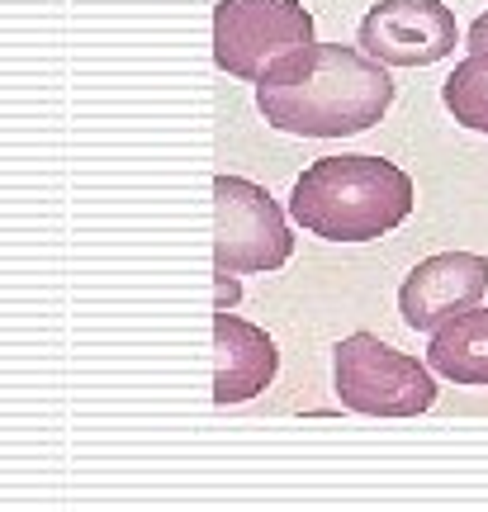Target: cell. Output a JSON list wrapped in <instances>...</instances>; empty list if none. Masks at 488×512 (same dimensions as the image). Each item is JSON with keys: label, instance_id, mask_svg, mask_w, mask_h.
I'll return each instance as SVG.
<instances>
[{"label": "cell", "instance_id": "cell-5", "mask_svg": "<svg viewBox=\"0 0 488 512\" xmlns=\"http://www.w3.org/2000/svg\"><path fill=\"white\" fill-rule=\"evenodd\" d=\"M299 48H313V15L299 0H218L214 62L228 76L261 81Z\"/></svg>", "mask_w": 488, "mask_h": 512}, {"label": "cell", "instance_id": "cell-6", "mask_svg": "<svg viewBox=\"0 0 488 512\" xmlns=\"http://www.w3.org/2000/svg\"><path fill=\"white\" fill-rule=\"evenodd\" d=\"M361 48L384 67H432L455 53V10L441 0H380L361 19Z\"/></svg>", "mask_w": 488, "mask_h": 512}, {"label": "cell", "instance_id": "cell-11", "mask_svg": "<svg viewBox=\"0 0 488 512\" xmlns=\"http://www.w3.org/2000/svg\"><path fill=\"white\" fill-rule=\"evenodd\" d=\"M479 48H488V10L470 24V53H479Z\"/></svg>", "mask_w": 488, "mask_h": 512}, {"label": "cell", "instance_id": "cell-3", "mask_svg": "<svg viewBox=\"0 0 488 512\" xmlns=\"http://www.w3.org/2000/svg\"><path fill=\"white\" fill-rule=\"evenodd\" d=\"M337 399L365 418H417L436 403V370L375 332H351L332 347Z\"/></svg>", "mask_w": 488, "mask_h": 512}, {"label": "cell", "instance_id": "cell-10", "mask_svg": "<svg viewBox=\"0 0 488 512\" xmlns=\"http://www.w3.org/2000/svg\"><path fill=\"white\" fill-rule=\"evenodd\" d=\"M441 100H446V110L460 128L488 133V48L455 62V72L441 86Z\"/></svg>", "mask_w": 488, "mask_h": 512}, {"label": "cell", "instance_id": "cell-4", "mask_svg": "<svg viewBox=\"0 0 488 512\" xmlns=\"http://www.w3.org/2000/svg\"><path fill=\"white\" fill-rule=\"evenodd\" d=\"M294 256L285 209L247 176H214V275L280 271Z\"/></svg>", "mask_w": 488, "mask_h": 512}, {"label": "cell", "instance_id": "cell-9", "mask_svg": "<svg viewBox=\"0 0 488 512\" xmlns=\"http://www.w3.org/2000/svg\"><path fill=\"white\" fill-rule=\"evenodd\" d=\"M427 366L465 389H488V309H470L432 332Z\"/></svg>", "mask_w": 488, "mask_h": 512}, {"label": "cell", "instance_id": "cell-1", "mask_svg": "<svg viewBox=\"0 0 488 512\" xmlns=\"http://www.w3.org/2000/svg\"><path fill=\"white\" fill-rule=\"evenodd\" d=\"M266 124L299 138H346L375 128L394 105V76L361 48L313 43L256 81Z\"/></svg>", "mask_w": 488, "mask_h": 512}, {"label": "cell", "instance_id": "cell-8", "mask_svg": "<svg viewBox=\"0 0 488 512\" xmlns=\"http://www.w3.org/2000/svg\"><path fill=\"white\" fill-rule=\"evenodd\" d=\"M280 370V351L266 328H256L233 309L214 313V403H247L261 389H271Z\"/></svg>", "mask_w": 488, "mask_h": 512}, {"label": "cell", "instance_id": "cell-7", "mask_svg": "<svg viewBox=\"0 0 488 512\" xmlns=\"http://www.w3.org/2000/svg\"><path fill=\"white\" fill-rule=\"evenodd\" d=\"M488 290V256L479 252H436L417 261L403 290H398V313L413 332H436L451 318L479 309Z\"/></svg>", "mask_w": 488, "mask_h": 512}, {"label": "cell", "instance_id": "cell-2", "mask_svg": "<svg viewBox=\"0 0 488 512\" xmlns=\"http://www.w3.org/2000/svg\"><path fill=\"white\" fill-rule=\"evenodd\" d=\"M417 204L413 176L403 166L365 152L318 157L290 190V219L323 242H375L408 223Z\"/></svg>", "mask_w": 488, "mask_h": 512}]
</instances>
